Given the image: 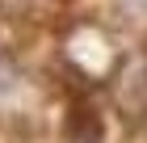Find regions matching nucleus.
<instances>
[{
	"label": "nucleus",
	"instance_id": "1",
	"mask_svg": "<svg viewBox=\"0 0 147 143\" xmlns=\"http://www.w3.org/2000/svg\"><path fill=\"white\" fill-rule=\"evenodd\" d=\"M67 143H101L105 139V126H101V114L92 105H71L67 114V126H63Z\"/></svg>",
	"mask_w": 147,
	"mask_h": 143
}]
</instances>
